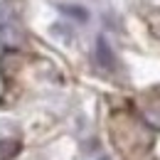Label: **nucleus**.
<instances>
[{
	"mask_svg": "<svg viewBox=\"0 0 160 160\" xmlns=\"http://www.w3.org/2000/svg\"><path fill=\"white\" fill-rule=\"evenodd\" d=\"M96 62L103 69H113V64H116V59H113V54H111V49H108V44H106L103 37L96 40Z\"/></svg>",
	"mask_w": 160,
	"mask_h": 160,
	"instance_id": "nucleus-2",
	"label": "nucleus"
},
{
	"mask_svg": "<svg viewBox=\"0 0 160 160\" xmlns=\"http://www.w3.org/2000/svg\"><path fill=\"white\" fill-rule=\"evenodd\" d=\"M25 42V30L20 22V12L12 0L0 2V44L8 49H18Z\"/></svg>",
	"mask_w": 160,
	"mask_h": 160,
	"instance_id": "nucleus-1",
	"label": "nucleus"
},
{
	"mask_svg": "<svg viewBox=\"0 0 160 160\" xmlns=\"http://www.w3.org/2000/svg\"><path fill=\"white\" fill-rule=\"evenodd\" d=\"M101 160H111V158H101Z\"/></svg>",
	"mask_w": 160,
	"mask_h": 160,
	"instance_id": "nucleus-6",
	"label": "nucleus"
},
{
	"mask_svg": "<svg viewBox=\"0 0 160 160\" xmlns=\"http://www.w3.org/2000/svg\"><path fill=\"white\" fill-rule=\"evenodd\" d=\"M143 118H145V123H148L150 128L160 131V108H158V106L150 108V111H143Z\"/></svg>",
	"mask_w": 160,
	"mask_h": 160,
	"instance_id": "nucleus-4",
	"label": "nucleus"
},
{
	"mask_svg": "<svg viewBox=\"0 0 160 160\" xmlns=\"http://www.w3.org/2000/svg\"><path fill=\"white\" fill-rule=\"evenodd\" d=\"M59 10L67 12V15H72V18H77V20H86V18H89V12H86L84 8H77V5H62Z\"/></svg>",
	"mask_w": 160,
	"mask_h": 160,
	"instance_id": "nucleus-5",
	"label": "nucleus"
},
{
	"mask_svg": "<svg viewBox=\"0 0 160 160\" xmlns=\"http://www.w3.org/2000/svg\"><path fill=\"white\" fill-rule=\"evenodd\" d=\"M18 153H20L18 140H0V160H12Z\"/></svg>",
	"mask_w": 160,
	"mask_h": 160,
	"instance_id": "nucleus-3",
	"label": "nucleus"
}]
</instances>
